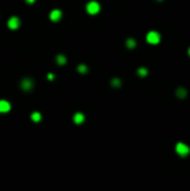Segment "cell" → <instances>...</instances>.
<instances>
[{
    "label": "cell",
    "instance_id": "obj_18",
    "mask_svg": "<svg viewBox=\"0 0 190 191\" xmlns=\"http://www.w3.org/2000/svg\"><path fill=\"white\" fill-rule=\"evenodd\" d=\"M158 2H163V0H158Z\"/></svg>",
    "mask_w": 190,
    "mask_h": 191
},
{
    "label": "cell",
    "instance_id": "obj_16",
    "mask_svg": "<svg viewBox=\"0 0 190 191\" xmlns=\"http://www.w3.org/2000/svg\"><path fill=\"white\" fill-rule=\"evenodd\" d=\"M53 78H55V76H53L52 73H48V80H50V81H52Z\"/></svg>",
    "mask_w": 190,
    "mask_h": 191
},
{
    "label": "cell",
    "instance_id": "obj_3",
    "mask_svg": "<svg viewBox=\"0 0 190 191\" xmlns=\"http://www.w3.org/2000/svg\"><path fill=\"white\" fill-rule=\"evenodd\" d=\"M176 152H177L180 156L185 157V156H188V155H189L190 148H189V146H188V144H185V143H182V142H180V143L176 144Z\"/></svg>",
    "mask_w": 190,
    "mask_h": 191
},
{
    "label": "cell",
    "instance_id": "obj_7",
    "mask_svg": "<svg viewBox=\"0 0 190 191\" xmlns=\"http://www.w3.org/2000/svg\"><path fill=\"white\" fill-rule=\"evenodd\" d=\"M11 111V103L7 100H0V113H8Z\"/></svg>",
    "mask_w": 190,
    "mask_h": 191
},
{
    "label": "cell",
    "instance_id": "obj_13",
    "mask_svg": "<svg viewBox=\"0 0 190 191\" xmlns=\"http://www.w3.org/2000/svg\"><path fill=\"white\" fill-rule=\"evenodd\" d=\"M176 94H177L178 97H185V96H186V90L182 89V87H180V89H177Z\"/></svg>",
    "mask_w": 190,
    "mask_h": 191
},
{
    "label": "cell",
    "instance_id": "obj_10",
    "mask_svg": "<svg viewBox=\"0 0 190 191\" xmlns=\"http://www.w3.org/2000/svg\"><path fill=\"white\" fill-rule=\"evenodd\" d=\"M31 120H33L34 122H41L42 115L39 113V112H33V113H31Z\"/></svg>",
    "mask_w": 190,
    "mask_h": 191
},
{
    "label": "cell",
    "instance_id": "obj_4",
    "mask_svg": "<svg viewBox=\"0 0 190 191\" xmlns=\"http://www.w3.org/2000/svg\"><path fill=\"white\" fill-rule=\"evenodd\" d=\"M20 25H21V21L17 16H12L8 19V27L11 29V30H16V29L20 27Z\"/></svg>",
    "mask_w": 190,
    "mask_h": 191
},
{
    "label": "cell",
    "instance_id": "obj_6",
    "mask_svg": "<svg viewBox=\"0 0 190 191\" xmlns=\"http://www.w3.org/2000/svg\"><path fill=\"white\" fill-rule=\"evenodd\" d=\"M61 17H63V12L60 9H53V11H51V13H50V19L53 22L60 21Z\"/></svg>",
    "mask_w": 190,
    "mask_h": 191
},
{
    "label": "cell",
    "instance_id": "obj_1",
    "mask_svg": "<svg viewBox=\"0 0 190 191\" xmlns=\"http://www.w3.org/2000/svg\"><path fill=\"white\" fill-rule=\"evenodd\" d=\"M86 12L89 14H98L100 12V4L95 0H91L86 4Z\"/></svg>",
    "mask_w": 190,
    "mask_h": 191
},
{
    "label": "cell",
    "instance_id": "obj_2",
    "mask_svg": "<svg viewBox=\"0 0 190 191\" xmlns=\"http://www.w3.org/2000/svg\"><path fill=\"white\" fill-rule=\"evenodd\" d=\"M160 39H162V37H160V34L158 31H149L147 35H146V41H147V43H150V44H158V43L160 42Z\"/></svg>",
    "mask_w": 190,
    "mask_h": 191
},
{
    "label": "cell",
    "instance_id": "obj_8",
    "mask_svg": "<svg viewBox=\"0 0 190 191\" xmlns=\"http://www.w3.org/2000/svg\"><path fill=\"white\" fill-rule=\"evenodd\" d=\"M73 121H74V124L81 125L82 122L85 121V115L81 113V112H78V113H76L74 116H73Z\"/></svg>",
    "mask_w": 190,
    "mask_h": 191
},
{
    "label": "cell",
    "instance_id": "obj_17",
    "mask_svg": "<svg viewBox=\"0 0 190 191\" xmlns=\"http://www.w3.org/2000/svg\"><path fill=\"white\" fill-rule=\"evenodd\" d=\"M25 2H26L27 4H33V3H35V0H25Z\"/></svg>",
    "mask_w": 190,
    "mask_h": 191
},
{
    "label": "cell",
    "instance_id": "obj_12",
    "mask_svg": "<svg viewBox=\"0 0 190 191\" xmlns=\"http://www.w3.org/2000/svg\"><path fill=\"white\" fill-rule=\"evenodd\" d=\"M77 70H78L81 74H85V73H87V66H86V64H80L78 65V68H77Z\"/></svg>",
    "mask_w": 190,
    "mask_h": 191
},
{
    "label": "cell",
    "instance_id": "obj_15",
    "mask_svg": "<svg viewBox=\"0 0 190 191\" xmlns=\"http://www.w3.org/2000/svg\"><path fill=\"white\" fill-rule=\"evenodd\" d=\"M111 85L113 87H120L121 86V81L119 80V78H113V80L111 81Z\"/></svg>",
    "mask_w": 190,
    "mask_h": 191
},
{
    "label": "cell",
    "instance_id": "obj_9",
    "mask_svg": "<svg viewBox=\"0 0 190 191\" xmlns=\"http://www.w3.org/2000/svg\"><path fill=\"white\" fill-rule=\"evenodd\" d=\"M56 62L59 64V65H65V64H66V57L64 55H61V53H59V55L56 56Z\"/></svg>",
    "mask_w": 190,
    "mask_h": 191
},
{
    "label": "cell",
    "instance_id": "obj_5",
    "mask_svg": "<svg viewBox=\"0 0 190 191\" xmlns=\"http://www.w3.org/2000/svg\"><path fill=\"white\" fill-rule=\"evenodd\" d=\"M33 86H34V82L30 78H23L21 81V89L23 91H30L33 89Z\"/></svg>",
    "mask_w": 190,
    "mask_h": 191
},
{
    "label": "cell",
    "instance_id": "obj_14",
    "mask_svg": "<svg viewBox=\"0 0 190 191\" xmlns=\"http://www.w3.org/2000/svg\"><path fill=\"white\" fill-rule=\"evenodd\" d=\"M126 47L128 48H134L135 47V41L133 38H129L128 41H126Z\"/></svg>",
    "mask_w": 190,
    "mask_h": 191
},
{
    "label": "cell",
    "instance_id": "obj_11",
    "mask_svg": "<svg viewBox=\"0 0 190 191\" xmlns=\"http://www.w3.org/2000/svg\"><path fill=\"white\" fill-rule=\"evenodd\" d=\"M137 74L139 77H146L149 74V70L146 69V68H138V70H137Z\"/></svg>",
    "mask_w": 190,
    "mask_h": 191
}]
</instances>
